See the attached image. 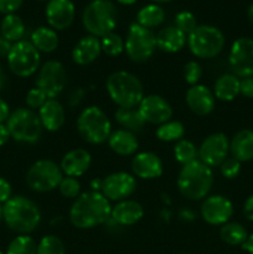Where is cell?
Listing matches in <instances>:
<instances>
[{"instance_id": "obj_1", "label": "cell", "mask_w": 253, "mask_h": 254, "mask_svg": "<svg viewBox=\"0 0 253 254\" xmlns=\"http://www.w3.org/2000/svg\"><path fill=\"white\" fill-rule=\"evenodd\" d=\"M111 201L102 192L88 191L74 198L68 217L74 227L88 230L104 225L111 218Z\"/></svg>"}, {"instance_id": "obj_2", "label": "cell", "mask_w": 253, "mask_h": 254, "mask_svg": "<svg viewBox=\"0 0 253 254\" xmlns=\"http://www.w3.org/2000/svg\"><path fill=\"white\" fill-rule=\"evenodd\" d=\"M4 222L7 227L19 235H29L39 227L41 211L39 206L22 195L12 196L2 205Z\"/></svg>"}, {"instance_id": "obj_3", "label": "cell", "mask_w": 253, "mask_h": 254, "mask_svg": "<svg viewBox=\"0 0 253 254\" xmlns=\"http://www.w3.org/2000/svg\"><path fill=\"white\" fill-rule=\"evenodd\" d=\"M213 185L212 169L197 160L184 165L178 176V189L183 197L200 201L208 196Z\"/></svg>"}, {"instance_id": "obj_4", "label": "cell", "mask_w": 253, "mask_h": 254, "mask_svg": "<svg viewBox=\"0 0 253 254\" xmlns=\"http://www.w3.org/2000/svg\"><path fill=\"white\" fill-rule=\"evenodd\" d=\"M109 98L119 108H135L144 98V88L135 74L126 71H116L106 82Z\"/></svg>"}, {"instance_id": "obj_5", "label": "cell", "mask_w": 253, "mask_h": 254, "mask_svg": "<svg viewBox=\"0 0 253 254\" xmlns=\"http://www.w3.org/2000/svg\"><path fill=\"white\" fill-rule=\"evenodd\" d=\"M117 19V7L111 0H92L82 14V24L86 31L98 39L114 32Z\"/></svg>"}, {"instance_id": "obj_6", "label": "cell", "mask_w": 253, "mask_h": 254, "mask_svg": "<svg viewBox=\"0 0 253 254\" xmlns=\"http://www.w3.org/2000/svg\"><path fill=\"white\" fill-rule=\"evenodd\" d=\"M77 131L88 144L99 145L108 141L112 133V123L103 109L97 106H89L77 118Z\"/></svg>"}, {"instance_id": "obj_7", "label": "cell", "mask_w": 253, "mask_h": 254, "mask_svg": "<svg viewBox=\"0 0 253 254\" xmlns=\"http://www.w3.org/2000/svg\"><path fill=\"white\" fill-rule=\"evenodd\" d=\"M226 39L223 32L212 25H197L188 36L191 54L201 60L215 59L222 52Z\"/></svg>"}, {"instance_id": "obj_8", "label": "cell", "mask_w": 253, "mask_h": 254, "mask_svg": "<svg viewBox=\"0 0 253 254\" xmlns=\"http://www.w3.org/2000/svg\"><path fill=\"white\" fill-rule=\"evenodd\" d=\"M6 127L15 141L25 144L37 143L44 129L39 114L30 108H17L11 112Z\"/></svg>"}, {"instance_id": "obj_9", "label": "cell", "mask_w": 253, "mask_h": 254, "mask_svg": "<svg viewBox=\"0 0 253 254\" xmlns=\"http://www.w3.org/2000/svg\"><path fill=\"white\" fill-rule=\"evenodd\" d=\"M124 51L129 60L135 64L146 62L154 55L156 47V35L151 30L143 27L138 22L129 26L128 34L124 40Z\"/></svg>"}, {"instance_id": "obj_10", "label": "cell", "mask_w": 253, "mask_h": 254, "mask_svg": "<svg viewBox=\"0 0 253 254\" xmlns=\"http://www.w3.org/2000/svg\"><path fill=\"white\" fill-rule=\"evenodd\" d=\"M7 67L17 77L27 78L36 73L41 64V54L27 40L12 44L6 57Z\"/></svg>"}, {"instance_id": "obj_11", "label": "cell", "mask_w": 253, "mask_h": 254, "mask_svg": "<svg viewBox=\"0 0 253 254\" xmlns=\"http://www.w3.org/2000/svg\"><path fill=\"white\" fill-rule=\"evenodd\" d=\"M63 176L59 164L50 159H41L29 168L26 184L35 192H50L59 188Z\"/></svg>"}, {"instance_id": "obj_12", "label": "cell", "mask_w": 253, "mask_h": 254, "mask_svg": "<svg viewBox=\"0 0 253 254\" xmlns=\"http://www.w3.org/2000/svg\"><path fill=\"white\" fill-rule=\"evenodd\" d=\"M67 84L66 68L56 60L45 62L39 69L36 87L41 89L49 99H56Z\"/></svg>"}, {"instance_id": "obj_13", "label": "cell", "mask_w": 253, "mask_h": 254, "mask_svg": "<svg viewBox=\"0 0 253 254\" xmlns=\"http://www.w3.org/2000/svg\"><path fill=\"white\" fill-rule=\"evenodd\" d=\"M228 64L237 77H253V39L240 37L233 42L228 55Z\"/></svg>"}, {"instance_id": "obj_14", "label": "cell", "mask_w": 253, "mask_h": 254, "mask_svg": "<svg viewBox=\"0 0 253 254\" xmlns=\"http://www.w3.org/2000/svg\"><path fill=\"white\" fill-rule=\"evenodd\" d=\"M136 190L135 176L126 171H118L107 175L102 179L101 192L108 198L109 201L126 200L130 197Z\"/></svg>"}, {"instance_id": "obj_15", "label": "cell", "mask_w": 253, "mask_h": 254, "mask_svg": "<svg viewBox=\"0 0 253 254\" xmlns=\"http://www.w3.org/2000/svg\"><path fill=\"white\" fill-rule=\"evenodd\" d=\"M230 154V140L223 133L208 135L198 146V160L211 169L220 166Z\"/></svg>"}, {"instance_id": "obj_16", "label": "cell", "mask_w": 253, "mask_h": 254, "mask_svg": "<svg viewBox=\"0 0 253 254\" xmlns=\"http://www.w3.org/2000/svg\"><path fill=\"white\" fill-rule=\"evenodd\" d=\"M200 213L202 220L211 226H223L233 215V203L223 195H211L203 198Z\"/></svg>"}, {"instance_id": "obj_17", "label": "cell", "mask_w": 253, "mask_h": 254, "mask_svg": "<svg viewBox=\"0 0 253 254\" xmlns=\"http://www.w3.org/2000/svg\"><path fill=\"white\" fill-rule=\"evenodd\" d=\"M138 109L145 123L155 124V126H161L171 121L174 113L170 103L159 94L144 96V98L139 103Z\"/></svg>"}, {"instance_id": "obj_18", "label": "cell", "mask_w": 253, "mask_h": 254, "mask_svg": "<svg viewBox=\"0 0 253 254\" xmlns=\"http://www.w3.org/2000/svg\"><path fill=\"white\" fill-rule=\"evenodd\" d=\"M45 15L51 29L63 31L73 24L76 7L72 0H50L47 1Z\"/></svg>"}, {"instance_id": "obj_19", "label": "cell", "mask_w": 253, "mask_h": 254, "mask_svg": "<svg viewBox=\"0 0 253 254\" xmlns=\"http://www.w3.org/2000/svg\"><path fill=\"white\" fill-rule=\"evenodd\" d=\"M189 109L196 116L205 117L212 113L216 106V98L213 92L203 84L190 86L185 96Z\"/></svg>"}, {"instance_id": "obj_20", "label": "cell", "mask_w": 253, "mask_h": 254, "mask_svg": "<svg viewBox=\"0 0 253 254\" xmlns=\"http://www.w3.org/2000/svg\"><path fill=\"white\" fill-rule=\"evenodd\" d=\"M134 176L143 180H154L163 175L164 164L160 156L151 151H141L134 155L131 160Z\"/></svg>"}, {"instance_id": "obj_21", "label": "cell", "mask_w": 253, "mask_h": 254, "mask_svg": "<svg viewBox=\"0 0 253 254\" xmlns=\"http://www.w3.org/2000/svg\"><path fill=\"white\" fill-rule=\"evenodd\" d=\"M91 163L92 158L89 151L81 148L72 149L63 155L61 163H60V168L64 176L77 179L88 171Z\"/></svg>"}, {"instance_id": "obj_22", "label": "cell", "mask_w": 253, "mask_h": 254, "mask_svg": "<svg viewBox=\"0 0 253 254\" xmlns=\"http://www.w3.org/2000/svg\"><path fill=\"white\" fill-rule=\"evenodd\" d=\"M143 206L134 200L126 198V200L119 201L116 205L112 206L111 218H113L122 227H129V226L135 225L143 218Z\"/></svg>"}, {"instance_id": "obj_23", "label": "cell", "mask_w": 253, "mask_h": 254, "mask_svg": "<svg viewBox=\"0 0 253 254\" xmlns=\"http://www.w3.org/2000/svg\"><path fill=\"white\" fill-rule=\"evenodd\" d=\"M101 54V40L92 35H87L74 45L72 50V60L78 66H87L96 61Z\"/></svg>"}, {"instance_id": "obj_24", "label": "cell", "mask_w": 253, "mask_h": 254, "mask_svg": "<svg viewBox=\"0 0 253 254\" xmlns=\"http://www.w3.org/2000/svg\"><path fill=\"white\" fill-rule=\"evenodd\" d=\"M37 114L42 128L52 133L60 130L66 121V112L63 106L57 99H47L46 103L39 109Z\"/></svg>"}, {"instance_id": "obj_25", "label": "cell", "mask_w": 253, "mask_h": 254, "mask_svg": "<svg viewBox=\"0 0 253 254\" xmlns=\"http://www.w3.org/2000/svg\"><path fill=\"white\" fill-rule=\"evenodd\" d=\"M188 44V36L178 27L166 26L156 34V47L166 54H176Z\"/></svg>"}, {"instance_id": "obj_26", "label": "cell", "mask_w": 253, "mask_h": 254, "mask_svg": "<svg viewBox=\"0 0 253 254\" xmlns=\"http://www.w3.org/2000/svg\"><path fill=\"white\" fill-rule=\"evenodd\" d=\"M108 145L118 155L130 156L138 150L139 141L135 134L131 131L126 129H117L109 135Z\"/></svg>"}, {"instance_id": "obj_27", "label": "cell", "mask_w": 253, "mask_h": 254, "mask_svg": "<svg viewBox=\"0 0 253 254\" xmlns=\"http://www.w3.org/2000/svg\"><path fill=\"white\" fill-rule=\"evenodd\" d=\"M230 153L240 163L253 160V130L242 129L230 141Z\"/></svg>"}, {"instance_id": "obj_28", "label": "cell", "mask_w": 253, "mask_h": 254, "mask_svg": "<svg viewBox=\"0 0 253 254\" xmlns=\"http://www.w3.org/2000/svg\"><path fill=\"white\" fill-rule=\"evenodd\" d=\"M241 79L233 73H223L213 84L215 98L222 102H231L240 94Z\"/></svg>"}, {"instance_id": "obj_29", "label": "cell", "mask_w": 253, "mask_h": 254, "mask_svg": "<svg viewBox=\"0 0 253 254\" xmlns=\"http://www.w3.org/2000/svg\"><path fill=\"white\" fill-rule=\"evenodd\" d=\"M30 42L36 47L40 54H51L56 51L60 41L57 31L50 26H39L32 31Z\"/></svg>"}, {"instance_id": "obj_30", "label": "cell", "mask_w": 253, "mask_h": 254, "mask_svg": "<svg viewBox=\"0 0 253 254\" xmlns=\"http://www.w3.org/2000/svg\"><path fill=\"white\" fill-rule=\"evenodd\" d=\"M114 118L122 129L134 134L143 130L146 124L138 108H118L114 113Z\"/></svg>"}, {"instance_id": "obj_31", "label": "cell", "mask_w": 253, "mask_h": 254, "mask_svg": "<svg viewBox=\"0 0 253 254\" xmlns=\"http://www.w3.org/2000/svg\"><path fill=\"white\" fill-rule=\"evenodd\" d=\"M25 31H26V29H25L24 21L17 15H5L4 19L1 20L0 35L9 42H11V44H16V42L21 41L25 35Z\"/></svg>"}, {"instance_id": "obj_32", "label": "cell", "mask_w": 253, "mask_h": 254, "mask_svg": "<svg viewBox=\"0 0 253 254\" xmlns=\"http://www.w3.org/2000/svg\"><path fill=\"white\" fill-rule=\"evenodd\" d=\"M164 20H165V11L159 4L145 5L136 14V22L149 30L161 25Z\"/></svg>"}, {"instance_id": "obj_33", "label": "cell", "mask_w": 253, "mask_h": 254, "mask_svg": "<svg viewBox=\"0 0 253 254\" xmlns=\"http://www.w3.org/2000/svg\"><path fill=\"white\" fill-rule=\"evenodd\" d=\"M248 232L241 223L227 222L221 226L220 237L230 246H242L248 238Z\"/></svg>"}, {"instance_id": "obj_34", "label": "cell", "mask_w": 253, "mask_h": 254, "mask_svg": "<svg viewBox=\"0 0 253 254\" xmlns=\"http://www.w3.org/2000/svg\"><path fill=\"white\" fill-rule=\"evenodd\" d=\"M185 127L179 121H169L166 123L158 127L155 135L159 140L171 143V141H179L185 136Z\"/></svg>"}, {"instance_id": "obj_35", "label": "cell", "mask_w": 253, "mask_h": 254, "mask_svg": "<svg viewBox=\"0 0 253 254\" xmlns=\"http://www.w3.org/2000/svg\"><path fill=\"white\" fill-rule=\"evenodd\" d=\"M174 156H175L176 161L183 166L188 165L198 159V148H196L192 141L188 140V139H181V140L176 141L175 146H174Z\"/></svg>"}, {"instance_id": "obj_36", "label": "cell", "mask_w": 253, "mask_h": 254, "mask_svg": "<svg viewBox=\"0 0 253 254\" xmlns=\"http://www.w3.org/2000/svg\"><path fill=\"white\" fill-rule=\"evenodd\" d=\"M37 245L29 235H19L10 242L6 254H36Z\"/></svg>"}, {"instance_id": "obj_37", "label": "cell", "mask_w": 253, "mask_h": 254, "mask_svg": "<svg viewBox=\"0 0 253 254\" xmlns=\"http://www.w3.org/2000/svg\"><path fill=\"white\" fill-rule=\"evenodd\" d=\"M102 52L109 57H117L124 52V40L116 32L106 35L101 39Z\"/></svg>"}, {"instance_id": "obj_38", "label": "cell", "mask_w": 253, "mask_h": 254, "mask_svg": "<svg viewBox=\"0 0 253 254\" xmlns=\"http://www.w3.org/2000/svg\"><path fill=\"white\" fill-rule=\"evenodd\" d=\"M36 254H66L64 245L54 235L45 236L37 245Z\"/></svg>"}, {"instance_id": "obj_39", "label": "cell", "mask_w": 253, "mask_h": 254, "mask_svg": "<svg viewBox=\"0 0 253 254\" xmlns=\"http://www.w3.org/2000/svg\"><path fill=\"white\" fill-rule=\"evenodd\" d=\"M175 26L178 27L181 32H184L186 36H189V35L197 27V20H196L195 15L191 11L183 10V11L176 14Z\"/></svg>"}, {"instance_id": "obj_40", "label": "cell", "mask_w": 253, "mask_h": 254, "mask_svg": "<svg viewBox=\"0 0 253 254\" xmlns=\"http://www.w3.org/2000/svg\"><path fill=\"white\" fill-rule=\"evenodd\" d=\"M59 190L61 195L66 198H77L81 195V184L76 178L63 176L59 185Z\"/></svg>"}, {"instance_id": "obj_41", "label": "cell", "mask_w": 253, "mask_h": 254, "mask_svg": "<svg viewBox=\"0 0 253 254\" xmlns=\"http://www.w3.org/2000/svg\"><path fill=\"white\" fill-rule=\"evenodd\" d=\"M201 77H202L201 64L196 61H189L184 67V78H185L186 83H189L190 86L198 84Z\"/></svg>"}, {"instance_id": "obj_42", "label": "cell", "mask_w": 253, "mask_h": 254, "mask_svg": "<svg viewBox=\"0 0 253 254\" xmlns=\"http://www.w3.org/2000/svg\"><path fill=\"white\" fill-rule=\"evenodd\" d=\"M47 97L44 92L40 88L35 87V88H31L26 94V98H25V102H26L27 108L32 109V111H39L47 101Z\"/></svg>"}, {"instance_id": "obj_43", "label": "cell", "mask_w": 253, "mask_h": 254, "mask_svg": "<svg viewBox=\"0 0 253 254\" xmlns=\"http://www.w3.org/2000/svg\"><path fill=\"white\" fill-rule=\"evenodd\" d=\"M221 174L223 178L226 179H235L237 178L238 174L241 173V163L235 158H227L222 164L220 165Z\"/></svg>"}, {"instance_id": "obj_44", "label": "cell", "mask_w": 253, "mask_h": 254, "mask_svg": "<svg viewBox=\"0 0 253 254\" xmlns=\"http://www.w3.org/2000/svg\"><path fill=\"white\" fill-rule=\"evenodd\" d=\"M24 0H0V12L5 15L14 14L21 7Z\"/></svg>"}, {"instance_id": "obj_45", "label": "cell", "mask_w": 253, "mask_h": 254, "mask_svg": "<svg viewBox=\"0 0 253 254\" xmlns=\"http://www.w3.org/2000/svg\"><path fill=\"white\" fill-rule=\"evenodd\" d=\"M12 197V189L9 181L4 178H0V203L4 205L6 201Z\"/></svg>"}, {"instance_id": "obj_46", "label": "cell", "mask_w": 253, "mask_h": 254, "mask_svg": "<svg viewBox=\"0 0 253 254\" xmlns=\"http://www.w3.org/2000/svg\"><path fill=\"white\" fill-rule=\"evenodd\" d=\"M240 94L246 98H253V77L241 79Z\"/></svg>"}, {"instance_id": "obj_47", "label": "cell", "mask_w": 253, "mask_h": 254, "mask_svg": "<svg viewBox=\"0 0 253 254\" xmlns=\"http://www.w3.org/2000/svg\"><path fill=\"white\" fill-rule=\"evenodd\" d=\"M84 93H86V91H84L82 87H78V88L74 89L73 92L71 93V96H69V106L71 107H77L79 103H81V101L83 99L84 97Z\"/></svg>"}, {"instance_id": "obj_48", "label": "cell", "mask_w": 253, "mask_h": 254, "mask_svg": "<svg viewBox=\"0 0 253 254\" xmlns=\"http://www.w3.org/2000/svg\"><path fill=\"white\" fill-rule=\"evenodd\" d=\"M243 215L248 221L253 222V193L245 201L243 205Z\"/></svg>"}, {"instance_id": "obj_49", "label": "cell", "mask_w": 253, "mask_h": 254, "mask_svg": "<svg viewBox=\"0 0 253 254\" xmlns=\"http://www.w3.org/2000/svg\"><path fill=\"white\" fill-rule=\"evenodd\" d=\"M10 114H11V112H10L9 104L4 99L0 98V124H4L9 119Z\"/></svg>"}, {"instance_id": "obj_50", "label": "cell", "mask_w": 253, "mask_h": 254, "mask_svg": "<svg viewBox=\"0 0 253 254\" xmlns=\"http://www.w3.org/2000/svg\"><path fill=\"white\" fill-rule=\"evenodd\" d=\"M11 47H12L11 42H9L6 39H4V37L0 35V57H1V59L2 57H7Z\"/></svg>"}, {"instance_id": "obj_51", "label": "cell", "mask_w": 253, "mask_h": 254, "mask_svg": "<svg viewBox=\"0 0 253 254\" xmlns=\"http://www.w3.org/2000/svg\"><path fill=\"white\" fill-rule=\"evenodd\" d=\"M11 138L9 133V129H7L6 124H0V146L5 145V144L9 141V139Z\"/></svg>"}, {"instance_id": "obj_52", "label": "cell", "mask_w": 253, "mask_h": 254, "mask_svg": "<svg viewBox=\"0 0 253 254\" xmlns=\"http://www.w3.org/2000/svg\"><path fill=\"white\" fill-rule=\"evenodd\" d=\"M179 217H180V220L190 222V221L195 220V213H193V211L189 210V208H184V210H181L180 213H179Z\"/></svg>"}, {"instance_id": "obj_53", "label": "cell", "mask_w": 253, "mask_h": 254, "mask_svg": "<svg viewBox=\"0 0 253 254\" xmlns=\"http://www.w3.org/2000/svg\"><path fill=\"white\" fill-rule=\"evenodd\" d=\"M242 248L248 252L250 254H253V233L248 236V238L246 240V242L242 245Z\"/></svg>"}, {"instance_id": "obj_54", "label": "cell", "mask_w": 253, "mask_h": 254, "mask_svg": "<svg viewBox=\"0 0 253 254\" xmlns=\"http://www.w3.org/2000/svg\"><path fill=\"white\" fill-rule=\"evenodd\" d=\"M91 189L92 191H96V192H101L102 190V180L101 179H94L91 181Z\"/></svg>"}, {"instance_id": "obj_55", "label": "cell", "mask_w": 253, "mask_h": 254, "mask_svg": "<svg viewBox=\"0 0 253 254\" xmlns=\"http://www.w3.org/2000/svg\"><path fill=\"white\" fill-rule=\"evenodd\" d=\"M4 82H5V74H4V71H2L1 66H0V91H1V88L4 87Z\"/></svg>"}, {"instance_id": "obj_56", "label": "cell", "mask_w": 253, "mask_h": 254, "mask_svg": "<svg viewBox=\"0 0 253 254\" xmlns=\"http://www.w3.org/2000/svg\"><path fill=\"white\" fill-rule=\"evenodd\" d=\"M247 15H248V19H250V21L253 24V2L250 5V7H248Z\"/></svg>"}, {"instance_id": "obj_57", "label": "cell", "mask_w": 253, "mask_h": 254, "mask_svg": "<svg viewBox=\"0 0 253 254\" xmlns=\"http://www.w3.org/2000/svg\"><path fill=\"white\" fill-rule=\"evenodd\" d=\"M117 1L122 5H133V4H135L138 0H117Z\"/></svg>"}, {"instance_id": "obj_58", "label": "cell", "mask_w": 253, "mask_h": 254, "mask_svg": "<svg viewBox=\"0 0 253 254\" xmlns=\"http://www.w3.org/2000/svg\"><path fill=\"white\" fill-rule=\"evenodd\" d=\"M2 221H4V213H2V205L0 203V225H1Z\"/></svg>"}, {"instance_id": "obj_59", "label": "cell", "mask_w": 253, "mask_h": 254, "mask_svg": "<svg viewBox=\"0 0 253 254\" xmlns=\"http://www.w3.org/2000/svg\"><path fill=\"white\" fill-rule=\"evenodd\" d=\"M151 1H154L155 4H161V2H169L171 0H151Z\"/></svg>"}, {"instance_id": "obj_60", "label": "cell", "mask_w": 253, "mask_h": 254, "mask_svg": "<svg viewBox=\"0 0 253 254\" xmlns=\"http://www.w3.org/2000/svg\"><path fill=\"white\" fill-rule=\"evenodd\" d=\"M39 1H50V0H39Z\"/></svg>"}, {"instance_id": "obj_61", "label": "cell", "mask_w": 253, "mask_h": 254, "mask_svg": "<svg viewBox=\"0 0 253 254\" xmlns=\"http://www.w3.org/2000/svg\"><path fill=\"white\" fill-rule=\"evenodd\" d=\"M0 254H2V253H1V252H0Z\"/></svg>"}]
</instances>
